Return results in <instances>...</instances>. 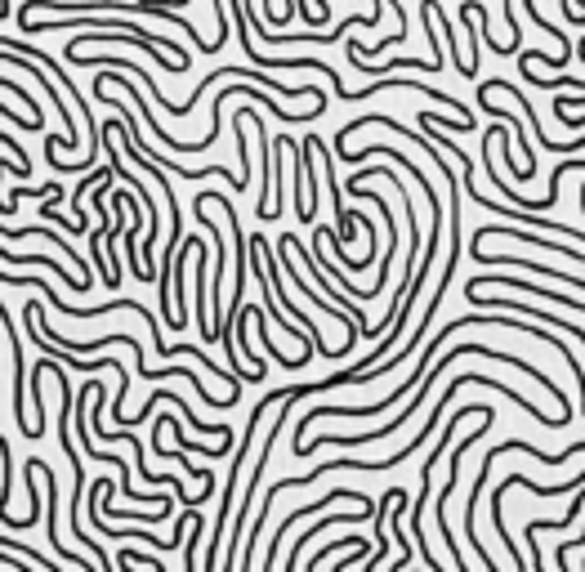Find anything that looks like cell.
<instances>
[{"mask_svg":"<svg viewBox=\"0 0 585 572\" xmlns=\"http://www.w3.org/2000/svg\"><path fill=\"white\" fill-rule=\"evenodd\" d=\"M456 358H492V362H510V367H519V371H523V376H527V380H536V385H541V389H545V394H550V398H559V403H563V412H568V398H563V389H559V385H554V380H550V376H545V371H541V367H536V362H527V358H514V354H501V349H492V345H456V349H452V354H443V349H438V354H434V362H429V367H425V376H420V380H416V385H420V398H425V394H429V389H434V385H438V376H443V371H447V367H452V362H456ZM411 416H416V403H407V407H402V412H398V416H393V421H389L385 429H362V434H322V438H313V443H309V438H304V443H300V447H295V456H309V452H313V447H322V443H335V447H358V443H380V438L398 434V429H402V425H407V421H411Z\"/></svg>","mask_w":585,"mask_h":572,"instance_id":"obj_1","label":"cell"},{"mask_svg":"<svg viewBox=\"0 0 585 572\" xmlns=\"http://www.w3.org/2000/svg\"><path fill=\"white\" fill-rule=\"evenodd\" d=\"M367 519H371V505H349V514H331V519L313 523V528L304 532V537L291 546V555H286V572H295V568H300V555H304V546H309L313 537H322L326 528H335V523H367Z\"/></svg>","mask_w":585,"mask_h":572,"instance_id":"obj_2","label":"cell"},{"mask_svg":"<svg viewBox=\"0 0 585 572\" xmlns=\"http://www.w3.org/2000/svg\"><path fill=\"white\" fill-rule=\"evenodd\" d=\"M465 286H519V291H527V295H545V300L563 304V309L585 313V300H572V295H559V291H550V286H532V282H527V273H523V278H474V282H465Z\"/></svg>","mask_w":585,"mask_h":572,"instance_id":"obj_3","label":"cell"},{"mask_svg":"<svg viewBox=\"0 0 585 572\" xmlns=\"http://www.w3.org/2000/svg\"><path fill=\"white\" fill-rule=\"evenodd\" d=\"M353 546H367V537H335V541H326L322 550H313V559H309V568H322L326 559H335L340 550H353ZM371 555V550H367Z\"/></svg>","mask_w":585,"mask_h":572,"instance_id":"obj_4","label":"cell"},{"mask_svg":"<svg viewBox=\"0 0 585 572\" xmlns=\"http://www.w3.org/2000/svg\"><path fill=\"white\" fill-rule=\"evenodd\" d=\"M420 121L443 126V130H456V135H469V130H474V121H469V117H438V112H420Z\"/></svg>","mask_w":585,"mask_h":572,"instance_id":"obj_5","label":"cell"},{"mask_svg":"<svg viewBox=\"0 0 585 572\" xmlns=\"http://www.w3.org/2000/svg\"><path fill=\"white\" fill-rule=\"evenodd\" d=\"M197 537H206V523H201V514L193 519V541L184 546V564H188V572H197Z\"/></svg>","mask_w":585,"mask_h":572,"instance_id":"obj_6","label":"cell"},{"mask_svg":"<svg viewBox=\"0 0 585 572\" xmlns=\"http://www.w3.org/2000/svg\"><path fill=\"white\" fill-rule=\"evenodd\" d=\"M121 564H148V568L161 572V559L157 555H139V550H121Z\"/></svg>","mask_w":585,"mask_h":572,"instance_id":"obj_7","label":"cell"},{"mask_svg":"<svg viewBox=\"0 0 585 572\" xmlns=\"http://www.w3.org/2000/svg\"><path fill=\"white\" fill-rule=\"evenodd\" d=\"M585 546V528H581V537H572V541H563V546H559V555H554V559H559V568H568V555H572V550H581Z\"/></svg>","mask_w":585,"mask_h":572,"instance_id":"obj_8","label":"cell"},{"mask_svg":"<svg viewBox=\"0 0 585 572\" xmlns=\"http://www.w3.org/2000/svg\"><path fill=\"white\" fill-rule=\"evenodd\" d=\"M554 117H559L568 130H581V126H585V112H563V108H554Z\"/></svg>","mask_w":585,"mask_h":572,"instance_id":"obj_9","label":"cell"},{"mask_svg":"<svg viewBox=\"0 0 585 572\" xmlns=\"http://www.w3.org/2000/svg\"><path fill=\"white\" fill-rule=\"evenodd\" d=\"M581 568H585V559H581Z\"/></svg>","mask_w":585,"mask_h":572,"instance_id":"obj_10","label":"cell"}]
</instances>
